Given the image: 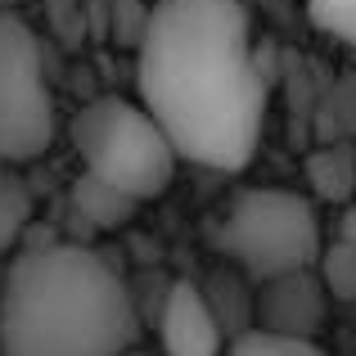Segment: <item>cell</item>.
I'll use <instances>...</instances> for the list:
<instances>
[{
	"instance_id": "obj_9",
	"label": "cell",
	"mask_w": 356,
	"mask_h": 356,
	"mask_svg": "<svg viewBox=\"0 0 356 356\" xmlns=\"http://www.w3.org/2000/svg\"><path fill=\"white\" fill-rule=\"evenodd\" d=\"M203 289V302H208V312L217 316V325H221V334H248L252 330V293H248V284H243V275L239 270H217V275L208 280V284H199Z\"/></svg>"
},
{
	"instance_id": "obj_17",
	"label": "cell",
	"mask_w": 356,
	"mask_h": 356,
	"mask_svg": "<svg viewBox=\"0 0 356 356\" xmlns=\"http://www.w3.org/2000/svg\"><path fill=\"white\" fill-rule=\"evenodd\" d=\"M339 239L356 248V203H348V208H343V217H339Z\"/></svg>"
},
{
	"instance_id": "obj_2",
	"label": "cell",
	"mask_w": 356,
	"mask_h": 356,
	"mask_svg": "<svg viewBox=\"0 0 356 356\" xmlns=\"http://www.w3.org/2000/svg\"><path fill=\"white\" fill-rule=\"evenodd\" d=\"M131 289L86 243H27L0 280V356H122Z\"/></svg>"
},
{
	"instance_id": "obj_5",
	"label": "cell",
	"mask_w": 356,
	"mask_h": 356,
	"mask_svg": "<svg viewBox=\"0 0 356 356\" xmlns=\"http://www.w3.org/2000/svg\"><path fill=\"white\" fill-rule=\"evenodd\" d=\"M54 140L45 50L27 18L0 14V163H32Z\"/></svg>"
},
{
	"instance_id": "obj_11",
	"label": "cell",
	"mask_w": 356,
	"mask_h": 356,
	"mask_svg": "<svg viewBox=\"0 0 356 356\" xmlns=\"http://www.w3.org/2000/svg\"><path fill=\"white\" fill-rule=\"evenodd\" d=\"M321 289L330 298H339V302H352L356 298V248L352 243H343V239H334V243H325L321 248Z\"/></svg>"
},
{
	"instance_id": "obj_8",
	"label": "cell",
	"mask_w": 356,
	"mask_h": 356,
	"mask_svg": "<svg viewBox=\"0 0 356 356\" xmlns=\"http://www.w3.org/2000/svg\"><path fill=\"white\" fill-rule=\"evenodd\" d=\"M302 185L312 194L307 199L339 203L348 208L356 203V145L352 140H325L302 158Z\"/></svg>"
},
{
	"instance_id": "obj_13",
	"label": "cell",
	"mask_w": 356,
	"mask_h": 356,
	"mask_svg": "<svg viewBox=\"0 0 356 356\" xmlns=\"http://www.w3.org/2000/svg\"><path fill=\"white\" fill-rule=\"evenodd\" d=\"M226 356H330V352H321L307 339H275V334L248 330L226 343Z\"/></svg>"
},
{
	"instance_id": "obj_10",
	"label": "cell",
	"mask_w": 356,
	"mask_h": 356,
	"mask_svg": "<svg viewBox=\"0 0 356 356\" xmlns=\"http://www.w3.org/2000/svg\"><path fill=\"white\" fill-rule=\"evenodd\" d=\"M72 208H77L81 217L90 221V226H99V230H118L122 221H127L131 212L140 208V203H131L127 194L108 190V185L90 181V176H77V185H72Z\"/></svg>"
},
{
	"instance_id": "obj_7",
	"label": "cell",
	"mask_w": 356,
	"mask_h": 356,
	"mask_svg": "<svg viewBox=\"0 0 356 356\" xmlns=\"http://www.w3.org/2000/svg\"><path fill=\"white\" fill-rule=\"evenodd\" d=\"M158 343H163V356H226V334L194 280L167 284L158 307Z\"/></svg>"
},
{
	"instance_id": "obj_16",
	"label": "cell",
	"mask_w": 356,
	"mask_h": 356,
	"mask_svg": "<svg viewBox=\"0 0 356 356\" xmlns=\"http://www.w3.org/2000/svg\"><path fill=\"white\" fill-rule=\"evenodd\" d=\"M50 5V27L59 41L77 45L86 36V0H45Z\"/></svg>"
},
{
	"instance_id": "obj_3",
	"label": "cell",
	"mask_w": 356,
	"mask_h": 356,
	"mask_svg": "<svg viewBox=\"0 0 356 356\" xmlns=\"http://www.w3.org/2000/svg\"><path fill=\"white\" fill-rule=\"evenodd\" d=\"M72 149L81 158V176L127 194L131 203L163 194L181 163L145 104L122 95H99L72 113Z\"/></svg>"
},
{
	"instance_id": "obj_15",
	"label": "cell",
	"mask_w": 356,
	"mask_h": 356,
	"mask_svg": "<svg viewBox=\"0 0 356 356\" xmlns=\"http://www.w3.org/2000/svg\"><path fill=\"white\" fill-rule=\"evenodd\" d=\"M27 217H32V203L18 185H0V252L9 248L18 235H23Z\"/></svg>"
},
{
	"instance_id": "obj_14",
	"label": "cell",
	"mask_w": 356,
	"mask_h": 356,
	"mask_svg": "<svg viewBox=\"0 0 356 356\" xmlns=\"http://www.w3.org/2000/svg\"><path fill=\"white\" fill-rule=\"evenodd\" d=\"M307 14L325 36L356 50V0H307Z\"/></svg>"
},
{
	"instance_id": "obj_1",
	"label": "cell",
	"mask_w": 356,
	"mask_h": 356,
	"mask_svg": "<svg viewBox=\"0 0 356 356\" xmlns=\"http://www.w3.org/2000/svg\"><path fill=\"white\" fill-rule=\"evenodd\" d=\"M136 86L176 158L212 172L252 163L266 127V72L239 0H154Z\"/></svg>"
},
{
	"instance_id": "obj_12",
	"label": "cell",
	"mask_w": 356,
	"mask_h": 356,
	"mask_svg": "<svg viewBox=\"0 0 356 356\" xmlns=\"http://www.w3.org/2000/svg\"><path fill=\"white\" fill-rule=\"evenodd\" d=\"M154 5L149 0H108V41L122 50H140Z\"/></svg>"
},
{
	"instance_id": "obj_18",
	"label": "cell",
	"mask_w": 356,
	"mask_h": 356,
	"mask_svg": "<svg viewBox=\"0 0 356 356\" xmlns=\"http://www.w3.org/2000/svg\"><path fill=\"white\" fill-rule=\"evenodd\" d=\"M0 14H5V9H0Z\"/></svg>"
},
{
	"instance_id": "obj_4",
	"label": "cell",
	"mask_w": 356,
	"mask_h": 356,
	"mask_svg": "<svg viewBox=\"0 0 356 356\" xmlns=\"http://www.w3.org/2000/svg\"><path fill=\"white\" fill-rule=\"evenodd\" d=\"M217 243L235 261L239 275L257 280V284L316 270L325 248L316 203L298 190H280V185H257V190L235 194L217 226Z\"/></svg>"
},
{
	"instance_id": "obj_6",
	"label": "cell",
	"mask_w": 356,
	"mask_h": 356,
	"mask_svg": "<svg viewBox=\"0 0 356 356\" xmlns=\"http://www.w3.org/2000/svg\"><path fill=\"white\" fill-rule=\"evenodd\" d=\"M325 316H330V293L321 289L316 270L266 280L252 293V330L275 334V339L316 343V330L325 325Z\"/></svg>"
}]
</instances>
